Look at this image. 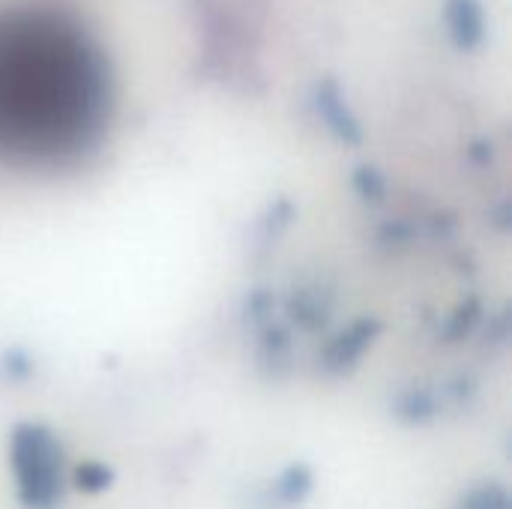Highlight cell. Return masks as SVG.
Wrapping results in <instances>:
<instances>
[{
  "instance_id": "6da1fadb",
  "label": "cell",
  "mask_w": 512,
  "mask_h": 509,
  "mask_svg": "<svg viewBox=\"0 0 512 509\" xmlns=\"http://www.w3.org/2000/svg\"><path fill=\"white\" fill-rule=\"evenodd\" d=\"M444 24L456 48L474 51L486 39V9L480 0H447Z\"/></svg>"
},
{
  "instance_id": "7a4b0ae2",
  "label": "cell",
  "mask_w": 512,
  "mask_h": 509,
  "mask_svg": "<svg viewBox=\"0 0 512 509\" xmlns=\"http://www.w3.org/2000/svg\"><path fill=\"white\" fill-rule=\"evenodd\" d=\"M315 102H318V111L324 114V120L330 123L333 132H339L342 138L357 141V132H360V129H357V120H354L351 108L345 105V99H342V93H339V87H336L333 81H321V84H318Z\"/></svg>"
}]
</instances>
